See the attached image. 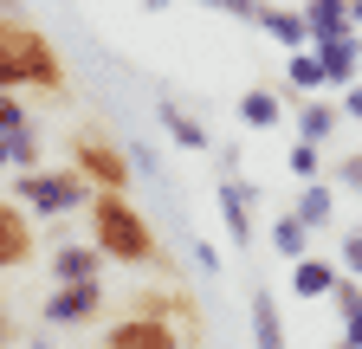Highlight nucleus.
<instances>
[{"mask_svg": "<svg viewBox=\"0 0 362 349\" xmlns=\"http://www.w3.org/2000/svg\"><path fill=\"white\" fill-rule=\"evenodd\" d=\"M90 239H98V252L117 259V266H162V239L149 227V213L129 207L123 188H98L90 194Z\"/></svg>", "mask_w": 362, "mask_h": 349, "instance_id": "obj_1", "label": "nucleus"}, {"mask_svg": "<svg viewBox=\"0 0 362 349\" xmlns=\"http://www.w3.org/2000/svg\"><path fill=\"white\" fill-rule=\"evenodd\" d=\"M65 91V59L39 26L0 13V91Z\"/></svg>", "mask_w": 362, "mask_h": 349, "instance_id": "obj_2", "label": "nucleus"}, {"mask_svg": "<svg viewBox=\"0 0 362 349\" xmlns=\"http://www.w3.org/2000/svg\"><path fill=\"white\" fill-rule=\"evenodd\" d=\"M90 194H98V182L78 162L71 168H26L13 182V201L33 213H78V207H90Z\"/></svg>", "mask_w": 362, "mask_h": 349, "instance_id": "obj_3", "label": "nucleus"}, {"mask_svg": "<svg viewBox=\"0 0 362 349\" xmlns=\"http://www.w3.org/2000/svg\"><path fill=\"white\" fill-rule=\"evenodd\" d=\"M71 162H78L98 188H129V174H136V162H129L117 143H104V136H78V143H71Z\"/></svg>", "mask_w": 362, "mask_h": 349, "instance_id": "obj_4", "label": "nucleus"}, {"mask_svg": "<svg viewBox=\"0 0 362 349\" xmlns=\"http://www.w3.org/2000/svg\"><path fill=\"white\" fill-rule=\"evenodd\" d=\"M98 311H104V278L52 285V297H45V324H90Z\"/></svg>", "mask_w": 362, "mask_h": 349, "instance_id": "obj_5", "label": "nucleus"}, {"mask_svg": "<svg viewBox=\"0 0 362 349\" xmlns=\"http://www.w3.org/2000/svg\"><path fill=\"white\" fill-rule=\"evenodd\" d=\"M104 349H181V336L168 330V317L136 311V317H123V324L104 336Z\"/></svg>", "mask_w": 362, "mask_h": 349, "instance_id": "obj_6", "label": "nucleus"}, {"mask_svg": "<svg viewBox=\"0 0 362 349\" xmlns=\"http://www.w3.org/2000/svg\"><path fill=\"white\" fill-rule=\"evenodd\" d=\"M33 259V220H26V207L0 194V272H20Z\"/></svg>", "mask_w": 362, "mask_h": 349, "instance_id": "obj_7", "label": "nucleus"}, {"mask_svg": "<svg viewBox=\"0 0 362 349\" xmlns=\"http://www.w3.org/2000/svg\"><path fill=\"white\" fill-rule=\"evenodd\" d=\"M220 220H226V239L233 246H252V188L233 182V174L220 182Z\"/></svg>", "mask_w": 362, "mask_h": 349, "instance_id": "obj_8", "label": "nucleus"}, {"mask_svg": "<svg viewBox=\"0 0 362 349\" xmlns=\"http://www.w3.org/2000/svg\"><path fill=\"white\" fill-rule=\"evenodd\" d=\"M317 59H324V78L337 84V91H349L356 84V59H362V46H356V32H343V39H317Z\"/></svg>", "mask_w": 362, "mask_h": 349, "instance_id": "obj_9", "label": "nucleus"}, {"mask_svg": "<svg viewBox=\"0 0 362 349\" xmlns=\"http://www.w3.org/2000/svg\"><path fill=\"white\" fill-rule=\"evenodd\" d=\"M84 278H104V252L98 246H59L52 252V285H84Z\"/></svg>", "mask_w": 362, "mask_h": 349, "instance_id": "obj_10", "label": "nucleus"}, {"mask_svg": "<svg viewBox=\"0 0 362 349\" xmlns=\"http://www.w3.org/2000/svg\"><path fill=\"white\" fill-rule=\"evenodd\" d=\"M337 278H343V272L330 266V259H310V252H304V259H291V291H298L304 304L330 297V291H337Z\"/></svg>", "mask_w": 362, "mask_h": 349, "instance_id": "obj_11", "label": "nucleus"}, {"mask_svg": "<svg viewBox=\"0 0 362 349\" xmlns=\"http://www.w3.org/2000/svg\"><path fill=\"white\" fill-rule=\"evenodd\" d=\"M259 32H272L285 52L310 46V26H304V7H259Z\"/></svg>", "mask_w": 362, "mask_h": 349, "instance_id": "obj_12", "label": "nucleus"}, {"mask_svg": "<svg viewBox=\"0 0 362 349\" xmlns=\"http://www.w3.org/2000/svg\"><path fill=\"white\" fill-rule=\"evenodd\" d=\"M304 26H310V46L317 39H343L349 26V0H304Z\"/></svg>", "mask_w": 362, "mask_h": 349, "instance_id": "obj_13", "label": "nucleus"}, {"mask_svg": "<svg viewBox=\"0 0 362 349\" xmlns=\"http://www.w3.org/2000/svg\"><path fill=\"white\" fill-rule=\"evenodd\" d=\"M291 213H304L310 227H330V220H337V182H324V174H317V182H304V194H298Z\"/></svg>", "mask_w": 362, "mask_h": 349, "instance_id": "obj_14", "label": "nucleus"}, {"mask_svg": "<svg viewBox=\"0 0 362 349\" xmlns=\"http://www.w3.org/2000/svg\"><path fill=\"white\" fill-rule=\"evenodd\" d=\"M337 123H343V104H324L317 91H310V97L298 104V136H310V143H324Z\"/></svg>", "mask_w": 362, "mask_h": 349, "instance_id": "obj_15", "label": "nucleus"}, {"mask_svg": "<svg viewBox=\"0 0 362 349\" xmlns=\"http://www.w3.org/2000/svg\"><path fill=\"white\" fill-rule=\"evenodd\" d=\"M252 343L259 349H285V324H279V304H272L265 285L252 291Z\"/></svg>", "mask_w": 362, "mask_h": 349, "instance_id": "obj_16", "label": "nucleus"}, {"mask_svg": "<svg viewBox=\"0 0 362 349\" xmlns=\"http://www.w3.org/2000/svg\"><path fill=\"white\" fill-rule=\"evenodd\" d=\"M0 168H13V174L39 168V136H33V123H26V129H0Z\"/></svg>", "mask_w": 362, "mask_h": 349, "instance_id": "obj_17", "label": "nucleus"}, {"mask_svg": "<svg viewBox=\"0 0 362 349\" xmlns=\"http://www.w3.org/2000/svg\"><path fill=\"white\" fill-rule=\"evenodd\" d=\"M272 252L279 259H304L310 252V220L304 213H279V220H272Z\"/></svg>", "mask_w": 362, "mask_h": 349, "instance_id": "obj_18", "label": "nucleus"}, {"mask_svg": "<svg viewBox=\"0 0 362 349\" xmlns=\"http://www.w3.org/2000/svg\"><path fill=\"white\" fill-rule=\"evenodd\" d=\"M156 123L168 129V136H175L181 149H207V123H194L181 104H156Z\"/></svg>", "mask_w": 362, "mask_h": 349, "instance_id": "obj_19", "label": "nucleus"}, {"mask_svg": "<svg viewBox=\"0 0 362 349\" xmlns=\"http://www.w3.org/2000/svg\"><path fill=\"white\" fill-rule=\"evenodd\" d=\"M285 78H291L298 97H310V91H324V84H330V78H324V59H317V46H298L291 65H285Z\"/></svg>", "mask_w": 362, "mask_h": 349, "instance_id": "obj_20", "label": "nucleus"}, {"mask_svg": "<svg viewBox=\"0 0 362 349\" xmlns=\"http://www.w3.org/2000/svg\"><path fill=\"white\" fill-rule=\"evenodd\" d=\"M279 117H285V110H279V97H272V91H259V84L240 97V123H246V129H272Z\"/></svg>", "mask_w": 362, "mask_h": 349, "instance_id": "obj_21", "label": "nucleus"}, {"mask_svg": "<svg viewBox=\"0 0 362 349\" xmlns=\"http://www.w3.org/2000/svg\"><path fill=\"white\" fill-rule=\"evenodd\" d=\"M285 168L298 174V182H317V174H324V143L298 136V143H291V155H285Z\"/></svg>", "mask_w": 362, "mask_h": 349, "instance_id": "obj_22", "label": "nucleus"}, {"mask_svg": "<svg viewBox=\"0 0 362 349\" xmlns=\"http://www.w3.org/2000/svg\"><path fill=\"white\" fill-rule=\"evenodd\" d=\"M330 182H337V188H349V194H362V149H356V155H343V162L330 168Z\"/></svg>", "mask_w": 362, "mask_h": 349, "instance_id": "obj_23", "label": "nucleus"}, {"mask_svg": "<svg viewBox=\"0 0 362 349\" xmlns=\"http://www.w3.org/2000/svg\"><path fill=\"white\" fill-rule=\"evenodd\" d=\"M33 117H26V104L13 97V91H0V129H26Z\"/></svg>", "mask_w": 362, "mask_h": 349, "instance_id": "obj_24", "label": "nucleus"}, {"mask_svg": "<svg viewBox=\"0 0 362 349\" xmlns=\"http://www.w3.org/2000/svg\"><path fill=\"white\" fill-rule=\"evenodd\" d=\"M343 272H356V278H362V227H349V233H343Z\"/></svg>", "mask_w": 362, "mask_h": 349, "instance_id": "obj_25", "label": "nucleus"}, {"mask_svg": "<svg viewBox=\"0 0 362 349\" xmlns=\"http://www.w3.org/2000/svg\"><path fill=\"white\" fill-rule=\"evenodd\" d=\"M13 343H20V324H13L7 304H0V349H13Z\"/></svg>", "mask_w": 362, "mask_h": 349, "instance_id": "obj_26", "label": "nucleus"}, {"mask_svg": "<svg viewBox=\"0 0 362 349\" xmlns=\"http://www.w3.org/2000/svg\"><path fill=\"white\" fill-rule=\"evenodd\" d=\"M343 117H356V123H362V78L349 84V91H343Z\"/></svg>", "mask_w": 362, "mask_h": 349, "instance_id": "obj_27", "label": "nucleus"}, {"mask_svg": "<svg viewBox=\"0 0 362 349\" xmlns=\"http://www.w3.org/2000/svg\"><path fill=\"white\" fill-rule=\"evenodd\" d=\"M194 266H201V272H220V252H214V246H207V239H201V246H194Z\"/></svg>", "mask_w": 362, "mask_h": 349, "instance_id": "obj_28", "label": "nucleus"}, {"mask_svg": "<svg viewBox=\"0 0 362 349\" xmlns=\"http://www.w3.org/2000/svg\"><path fill=\"white\" fill-rule=\"evenodd\" d=\"M343 336H349V343H362V304H356V311L343 317Z\"/></svg>", "mask_w": 362, "mask_h": 349, "instance_id": "obj_29", "label": "nucleus"}, {"mask_svg": "<svg viewBox=\"0 0 362 349\" xmlns=\"http://www.w3.org/2000/svg\"><path fill=\"white\" fill-rule=\"evenodd\" d=\"M349 26H356V32H362V0H349Z\"/></svg>", "mask_w": 362, "mask_h": 349, "instance_id": "obj_30", "label": "nucleus"}, {"mask_svg": "<svg viewBox=\"0 0 362 349\" xmlns=\"http://www.w3.org/2000/svg\"><path fill=\"white\" fill-rule=\"evenodd\" d=\"M143 7H149V13H162V7H168V0H143Z\"/></svg>", "mask_w": 362, "mask_h": 349, "instance_id": "obj_31", "label": "nucleus"}, {"mask_svg": "<svg viewBox=\"0 0 362 349\" xmlns=\"http://www.w3.org/2000/svg\"><path fill=\"white\" fill-rule=\"evenodd\" d=\"M337 349H362V343H349V336H343V343H337Z\"/></svg>", "mask_w": 362, "mask_h": 349, "instance_id": "obj_32", "label": "nucleus"}]
</instances>
